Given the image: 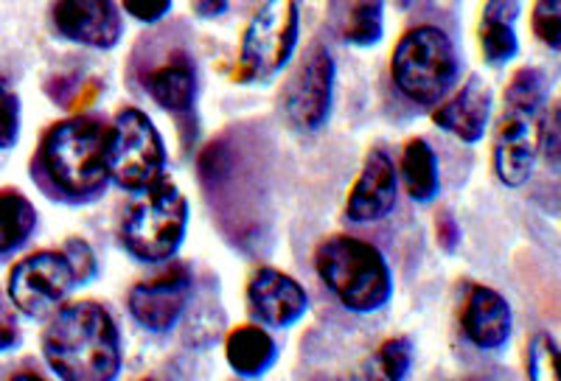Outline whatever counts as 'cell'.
Here are the masks:
<instances>
[{
	"instance_id": "1",
	"label": "cell",
	"mask_w": 561,
	"mask_h": 381,
	"mask_svg": "<svg viewBox=\"0 0 561 381\" xmlns=\"http://www.w3.org/2000/svg\"><path fill=\"white\" fill-rule=\"evenodd\" d=\"M43 354L62 381H115L122 339L102 303L62 305L43 334Z\"/></svg>"
},
{
	"instance_id": "2",
	"label": "cell",
	"mask_w": 561,
	"mask_h": 381,
	"mask_svg": "<svg viewBox=\"0 0 561 381\" xmlns=\"http://www.w3.org/2000/svg\"><path fill=\"white\" fill-rule=\"evenodd\" d=\"M39 169L70 203H90L107 190V129L88 115L54 124L39 143Z\"/></svg>"
},
{
	"instance_id": "3",
	"label": "cell",
	"mask_w": 561,
	"mask_h": 381,
	"mask_svg": "<svg viewBox=\"0 0 561 381\" xmlns=\"http://www.w3.org/2000/svg\"><path fill=\"white\" fill-rule=\"evenodd\" d=\"M545 99H548V82L542 70L523 68L508 84L497 140H494V172L508 188H523L534 174L542 147L539 109Z\"/></svg>"
},
{
	"instance_id": "4",
	"label": "cell",
	"mask_w": 561,
	"mask_h": 381,
	"mask_svg": "<svg viewBox=\"0 0 561 381\" xmlns=\"http://www.w3.org/2000/svg\"><path fill=\"white\" fill-rule=\"evenodd\" d=\"M320 280L348 312H379L393 298V275L374 244L354 235H332L314 253Z\"/></svg>"
},
{
	"instance_id": "5",
	"label": "cell",
	"mask_w": 561,
	"mask_h": 381,
	"mask_svg": "<svg viewBox=\"0 0 561 381\" xmlns=\"http://www.w3.org/2000/svg\"><path fill=\"white\" fill-rule=\"evenodd\" d=\"M460 59L455 51L453 39L438 26H415L399 39L390 73L396 88L402 90L404 99L430 107L438 104L453 90L458 79Z\"/></svg>"
},
{
	"instance_id": "6",
	"label": "cell",
	"mask_w": 561,
	"mask_h": 381,
	"mask_svg": "<svg viewBox=\"0 0 561 381\" xmlns=\"http://www.w3.org/2000/svg\"><path fill=\"white\" fill-rule=\"evenodd\" d=\"M188 228V203L172 180H160L129 205L122 222V244L133 258L160 264L174 258Z\"/></svg>"
},
{
	"instance_id": "7",
	"label": "cell",
	"mask_w": 561,
	"mask_h": 381,
	"mask_svg": "<svg viewBox=\"0 0 561 381\" xmlns=\"http://www.w3.org/2000/svg\"><path fill=\"white\" fill-rule=\"evenodd\" d=\"M167 147L147 113L127 107L107 129V174L124 190H149L163 180Z\"/></svg>"
},
{
	"instance_id": "8",
	"label": "cell",
	"mask_w": 561,
	"mask_h": 381,
	"mask_svg": "<svg viewBox=\"0 0 561 381\" xmlns=\"http://www.w3.org/2000/svg\"><path fill=\"white\" fill-rule=\"evenodd\" d=\"M298 3H264L244 28L239 48V73L244 82H270L287 68L298 48Z\"/></svg>"
},
{
	"instance_id": "9",
	"label": "cell",
	"mask_w": 561,
	"mask_h": 381,
	"mask_svg": "<svg viewBox=\"0 0 561 381\" xmlns=\"http://www.w3.org/2000/svg\"><path fill=\"white\" fill-rule=\"evenodd\" d=\"M77 286V273L62 253H34L14 264L9 275V298L26 318H45L54 312Z\"/></svg>"
},
{
	"instance_id": "10",
	"label": "cell",
	"mask_w": 561,
	"mask_h": 381,
	"mask_svg": "<svg viewBox=\"0 0 561 381\" xmlns=\"http://www.w3.org/2000/svg\"><path fill=\"white\" fill-rule=\"evenodd\" d=\"M334 77H337V68H334L329 48L320 43L309 45L307 57L295 70V77L287 84V93H284V109H287V118L295 127L314 132L329 122Z\"/></svg>"
},
{
	"instance_id": "11",
	"label": "cell",
	"mask_w": 561,
	"mask_h": 381,
	"mask_svg": "<svg viewBox=\"0 0 561 381\" xmlns=\"http://www.w3.org/2000/svg\"><path fill=\"white\" fill-rule=\"evenodd\" d=\"M188 298H192V273L185 267H172L169 273L133 286L127 305L135 323L160 334L178 325Z\"/></svg>"
},
{
	"instance_id": "12",
	"label": "cell",
	"mask_w": 561,
	"mask_h": 381,
	"mask_svg": "<svg viewBox=\"0 0 561 381\" xmlns=\"http://www.w3.org/2000/svg\"><path fill=\"white\" fill-rule=\"evenodd\" d=\"M54 28L70 43L110 51L124 34L122 12L110 0H62L51 9Z\"/></svg>"
},
{
	"instance_id": "13",
	"label": "cell",
	"mask_w": 561,
	"mask_h": 381,
	"mask_svg": "<svg viewBox=\"0 0 561 381\" xmlns=\"http://www.w3.org/2000/svg\"><path fill=\"white\" fill-rule=\"evenodd\" d=\"M396 197H399V174L393 160L385 149H370L345 203V217L357 224L379 222L393 213Z\"/></svg>"
},
{
	"instance_id": "14",
	"label": "cell",
	"mask_w": 561,
	"mask_h": 381,
	"mask_svg": "<svg viewBox=\"0 0 561 381\" xmlns=\"http://www.w3.org/2000/svg\"><path fill=\"white\" fill-rule=\"evenodd\" d=\"M248 303L253 318L273 328H289L309 309L307 289L280 269H259L248 286Z\"/></svg>"
},
{
	"instance_id": "15",
	"label": "cell",
	"mask_w": 561,
	"mask_h": 381,
	"mask_svg": "<svg viewBox=\"0 0 561 381\" xmlns=\"http://www.w3.org/2000/svg\"><path fill=\"white\" fill-rule=\"evenodd\" d=\"M460 328L480 350H497L511 337V305L489 286H472L463 300Z\"/></svg>"
},
{
	"instance_id": "16",
	"label": "cell",
	"mask_w": 561,
	"mask_h": 381,
	"mask_svg": "<svg viewBox=\"0 0 561 381\" xmlns=\"http://www.w3.org/2000/svg\"><path fill=\"white\" fill-rule=\"evenodd\" d=\"M491 115V90L480 77H472L460 88L455 99L447 104H440L433 113V122L440 129L453 132L463 143H478L483 140L485 129H489Z\"/></svg>"
},
{
	"instance_id": "17",
	"label": "cell",
	"mask_w": 561,
	"mask_h": 381,
	"mask_svg": "<svg viewBox=\"0 0 561 381\" xmlns=\"http://www.w3.org/2000/svg\"><path fill=\"white\" fill-rule=\"evenodd\" d=\"M144 88L158 107L169 109V113H188L197 99V70H194L192 59L178 54L174 59L154 68L144 79Z\"/></svg>"
},
{
	"instance_id": "18",
	"label": "cell",
	"mask_w": 561,
	"mask_h": 381,
	"mask_svg": "<svg viewBox=\"0 0 561 381\" xmlns=\"http://www.w3.org/2000/svg\"><path fill=\"white\" fill-rule=\"evenodd\" d=\"M225 356L228 365L244 379H259L273 368L278 348L273 337L259 325H242V328L230 331L228 343H225Z\"/></svg>"
},
{
	"instance_id": "19",
	"label": "cell",
	"mask_w": 561,
	"mask_h": 381,
	"mask_svg": "<svg viewBox=\"0 0 561 381\" xmlns=\"http://www.w3.org/2000/svg\"><path fill=\"white\" fill-rule=\"evenodd\" d=\"M517 3H485L483 23H480V45H483L485 62L503 68L519 54V39L514 32Z\"/></svg>"
},
{
	"instance_id": "20",
	"label": "cell",
	"mask_w": 561,
	"mask_h": 381,
	"mask_svg": "<svg viewBox=\"0 0 561 381\" xmlns=\"http://www.w3.org/2000/svg\"><path fill=\"white\" fill-rule=\"evenodd\" d=\"M402 180L410 199L427 205L440 194L438 154L424 138H413L402 154Z\"/></svg>"
},
{
	"instance_id": "21",
	"label": "cell",
	"mask_w": 561,
	"mask_h": 381,
	"mask_svg": "<svg viewBox=\"0 0 561 381\" xmlns=\"http://www.w3.org/2000/svg\"><path fill=\"white\" fill-rule=\"evenodd\" d=\"M37 228V210L18 190L0 194V255L14 253Z\"/></svg>"
},
{
	"instance_id": "22",
	"label": "cell",
	"mask_w": 561,
	"mask_h": 381,
	"mask_svg": "<svg viewBox=\"0 0 561 381\" xmlns=\"http://www.w3.org/2000/svg\"><path fill=\"white\" fill-rule=\"evenodd\" d=\"M413 362V343L408 337H393L377 348L359 370L357 381H404Z\"/></svg>"
},
{
	"instance_id": "23",
	"label": "cell",
	"mask_w": 561,
	"mask_h": 381,
	"mask_svg": "<svg viewBox=\"0 0 561 381\" xmlns=\"http://www.w3.org/2000/svg\"><path fill=\"white\" fill-rule=\"evenodd\" d=\"M382 3H359V7H354L348 26H345V39L351 45H359V48L377 45L382 39Z\"/></svg>"
},
{
	"instance_id": "24",
	"label": "cell",
	"mask_w": 561,
	"mask_h": 381,
	"mask_svg": "<svg viewBox=\"0 0 561 381\" xmlns=\"http://www.w3.org/2000/svg\"><path fill=\"white\" fill-rule=\"evenodd\" d=\"M530 381H559V370H556V343L548 334H539L530 345Z\"/></svg>"
},
{
	"instance_id": "25",
	"label": "cell",
	"mask_w": 561,
	"mask_h": 381,
	"mask_svg": "<svg viewBox=\"0 0 561 381\" xmlns=\"http://www.w3.org/2000/svg\"><path fill=\"white\" fill-rule=\"evenodd\" d=\"M559 0H542V3H536L534 9V32L536 37L542 39L545 45H550L553 51H559L561 45V28H559Z\"/></svg>"
},
{
	"instance_id": "26",
	"label": "cell",
	"mask_w": 561,
	"mask_h": 381,
	"mask_svg": "<svg viewBox=\"0 0 561 381\" xmlns=\"http://www.w3.org/2000/svg\"><path fill=\"white\" fill-rule=\"evenodd\" d=\"M20 132V104L3 84H0V149L14 147Z\"/></svg>"
},
{
	"instance_id": "27",
	"label": "cell",
	"mask_w": 561,
	"mask_h": 381,
	"mask_svg": "<svg viewBox=\"0 0 561 381\" xmlns=\"http://www.w3.org/2000/svg\"><path fill=\"white\" fill-rule=\"evenodd\" d=\"M62 255L70 261L73 273H77V284H88V280L96 275V258H93V250H90L88 242H82V239L68 242V247H65Z\"/></svg>"
},
{
	"instance_id": "28",
	"label": "cell",
	"mask_w": 561,
	"mask_h": 381,
	"mask_svg": "<svg viewBox=\"0 0 561 381\" xmlns=\"http://www.w3.org/2000/svg\"><path fill=\"white\" fill-rule=\"evenodd\" d=\"M122 9L127 14H133L135 20H140V23H158V20H163L172 12V0H154V3H147V0H127Z\"/></svg>"
},
{
	"instance_id": "29",
	"label": "cell",
	"mask_w": 561,
	"mask_h": 381,
	"mask_svg": "<svg viewBox=\"0 0 561 381\" xmlns=\"http://www.w3.org/2000/svg\"><path fill=\"white\" fill-rule=\"evenodd\" d=\"M20 339L18 320H14V312L9 309V303L0 295V350H12Z\"/></svg>"
},
{
	"instance_id": "30",
	"label": "cell",
	"mask_w": 561,
	"mask_h": 381,
	"mask_svg": "<svg viewBox=\"0 0 561 381\" xmlns=\"http://www.w3.org/2000/svg\"><path fill=\"white\" fill-rule=\"evenodd\" d=\"M542 147H548V160H553V169L559 165V107H553V118H548V127H542Z\"/></svg>"
},
{
	"instance_id": "31",
	"label": "cell",
	"mask_w": 561,
	"mask_h": 381,
	"mask_svg": "<svg viewBox=\"0 0 561 381\" xmlns=\"http://www.w3.org/2000/svg\"><path fill=\"white\" fill-rule=\"evenodd\" d=\"M194 9H197L203 18H217V14L228 12V3H194Z\"/></svg>"
},
{
	"instance_id": "32",
	"label": "cell",
	"mask_w": 561,
	"mask_h": 381,
	"mask_svg": "<svg viewBox=\"0 0 561 381\" xmlns=\"http://www.w3.org/2000/svg\"><path fill=\"white\" fill-rule=\"evenodd\" d=\"M12 381H45L43 376H37V373H20V376H14Z\"/></svg>"
},
{
	"instance_id": "33",
	"label": "cell",
	"mask_w": 561,
	"mask_h": 381,
	"mask_svg": "<svg viewBox=\"0 0 561 381\" xmlns=\"http://www.w3.org/2000/svg\"><path fill=\"white\" fill-rule=\"evenodd\" d=\"M474 381H485V379H474Z\"/></svg>"
}]
</instances>
